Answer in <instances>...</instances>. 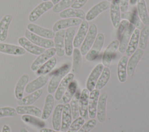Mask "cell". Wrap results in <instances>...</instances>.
Returning a JSON list of instances; mask_svg holds the SVG:
<instances>
[{
	"label": "cell",
	"mask_w": 149,
	"mask_h": 132,
	"mask_svg": "<svg viewBox=\"0 0 149 132\" xmlns=\"http://www.w3.org/2000/svg\"><path fill=\"white\" fill-rule=\"evenodd\" d=\"M74 74L72 73H68L61 81L59 84L55 93V98L57 101H59L63 94L66 91L69 83L73 80L74 79Z\"/></svg>",
	"instance_id": "23"
},
{
	"label": "cell",
	"mask_w": 149,
	"mask_h": 132,
	"mask_svg": "<svg viewBox=\"0 0 149 132\" xmlns=\"http://www.w3.org/2000/svg\"><path fill=\"white\" fill-rule=\"evenodd\" d=\"M56 58L55 57H52L49 58L47 62L42 64L36 71L35 74L37 76L47 75L55 67L56 64Z\"/></svg>",
	"instance_id": "39"
},
{
	"label": "cell",
	"mask_w": 149,
	"mask_h": 132,
	"mask_svg": "<svg viewBox=\"0 0 149 132\" xmlns=\"http://www.w3.org/2000/svg\"><path fill=\"white\" fill-rule=\"evenodd\" d=\"M54 105V98L51 94H48L45 99L44 105L42 111L41 118L42 120H47L50 116Z\"/></svg>",
	"instance_id": "34"
},
{
	"label": "cell",
	"mask_w": 149,
	"mask_h": 132,
	"mask_svg": "<svg viewBox=\"0 0 149 132\" xmlns=\"http://www.w3.org/2000/svg\"><path fill=\"white\" fill-rule=\"evenodd\" d=\"M56 54V49L55 47H51L45 50L42 53L38 56L32 63L30 68L33 71H36L42 64L47 62L49 58L54 57Z\"/></svg>",
	"instance_id": "8"
},
{
	"label": "cell",
	"mask_w": 149,
	"mask_h": 132,
	"mask_svg": "<svg viewBox=\"0 0 149 132\" xmlns=\"http://www.w3.org/2000/svg\"><path fill=\"white\" fill-rule=\"evenodd\" d=\"M89 94V91L87 88L83 89L80 93L79 100V114L84 119L88 118V104Z\"/></svg>",
	"instance_id": "11"
},
{
	"label": "cell",
	"mask_w": 149,
	"mask_h": 132,
	"mask_svg": "<svg viewBox=\"0 0 149 132\" xmlns=\"http://www.w3.org/2000/svg\"><path fill=\"white\" fill-rule=\"evenodd\" d=\"M27 29L38 36L50 39L54 38L55 34V32L53 30L42 27L34 23L28 24Z\"/></svg>",
	"instance_id": "16"
},
{
	"label": "cell",
	"mask_w": 149,
	"mask_h": 132,
	"mask_svg": "<svg viewBox=\"0 0 149 132\" xmlns=\"http://www.w3.org/2000/svg\"><path fill=\"white\" fill-rule=\"evenodd\" d=\"M144 54V50L141 49H137L130 56V57L127 61V75L129 76L132 77L134 75L136 68L137 64L141 60Z\"/></svg>",
	"instance_id": "10"
},
{
	"label": "cell",
	"mask_w": 149,
	"mask_h": 132,
	"mask_svg": "<svg viewBox=\"0 0 149 132\" xmlns=\"http://www.w3.org/2000/svg\"><path fill=\"white\" fill-rule=\"evenodd\" d=\"M129 23H130L128 21V20H127L126 19H122V20H120L119 27L118 28V32H117L118 37L119 38L120 37V36L122 35L123 32L126 29V28L129 25Z\"/></svg>",
	"instance_id": "48"
},
{
	"label": "cell",
	"mask_w": 149,
	"mask_h": 132,
	"mask_svg": "<svg viewBox=\"0 0 149 132\" xmlns=\"http://www.w3.org/2000/svg\"><path fill=\"white\" fill-rule=\"evenodd\" d=\"M18 43L26 51L34 55H40L45 50L44 48L34 44L24 36H21L18 39Z\"/></svg>",
	"instance_id": "15"
},
{
	"label": "cell",
	"mask_w": 149,
	"mask_h": 132,
	"mask_svg": "<svg viewBox=\"0 0 149 132\" xmlns=\"http://www.w3.org/2000/svg\"><path fill=\"white\" fill-rule=\"evenodd\" d=\"M82 20L78 18L62 19L56 21L52 26V30L55 32L58 31L64 30L72 27H76L81 24Z\"/></svg>",
	"instance_id": "9"
},
{
	"label": "cell",
	"mask_w": 149,
	"mask_h": 132,
	"mask_svg": "<svg viewBox=\"0 0 149 132\" xmlns=\"http://www.w3.org/2000/svg\"><path fill=\"white\" fill-rule=\"evenodd\" d=\"M40 132H63V131H56L55 130H52L49 128H42L40 129Z\"/></svg>",
	"instance_id": "51"
},
{
	"label": "cell",
	"mask_w": 149,
	"mask_h": 132,
	"mask_svg": "<svg viewBox=\"0 0 149 132\" xmlns=\"http://www.w3.org/2000/svg\"><path fill=\"white\" fill-rule=\"evenodd\" d=\"M43 93L42 89L37 90L31 93H30L29 95L23 97L21 100H18L17 104L19 105H29L34 103L42 95Z\"/></svg>",
	"instance_id": "38"
},
{
	"label": "cell",
	"mask_w": 149,
	"mask_h": 132,
	"mask_svg": "<svg viewBox=\"0 0 149 132\" xmlns=\"http://www.w3.org/2000/svg\"><path fill=\"white\" fill-rule=\"evenodd\" d=\"M59 16L62 19L78 18L81 20H84L86 14L85 12L80 9L68 8L60 12Z\"/></svg>",
	"instance_id": "31"
},
{
	"label": "cell",
	"mask_w": 149,
	"mask_h": 132,
	"mask_svg": "<svg viewBox=\"0 0 149 132\" xmlns=\"http://www.w3.org/2000/svg\"><path fill=\"white\" fill-rule=\"evenodd\" d=\"M70 68L71 64L68 62L64 64L54 72L47 87V91L49 94H52L55 92L61 81L69 73Z\"/></svg>",
	"instance_id": "1"
},
{
	"label": "cell",
	"mask_w": 149,
	"mask_h": 132,
	"mask_svg": "<svg viewBox=\"0 0 149 132\" xmlns=\"http://www.w3.org/2000/svg\"><path fill=\"white\" fill-rule=\"evenodd\" d=\"M97 125V120L93 118L90 119L83 124L77 132H89Z\"/></svg>",
	"instance_id": "47"
},
{
	"label": "cell",
	"mask_w": 149,
	"mask_h": 132,
	"mask_svg": "<svg viewBox=\"0 0 149 132\" xmlns=\"http://www.w3.org/2000/svg\"><path fill=\"white\" fill-rule=\"evenodd\" d=\"M16 111L17 114L20 115H29L35 116L38 118L41 117L42 111L41 110L33 105H18L16 107Z\"/></svg>",
	"instance_id": "30"
},
{
	"label": "cell",
	"mask_w": 149,
	"mask_h": 132,
	"mask_svg": "<svg viewBox=\"0 0 149 132\" xmlns=\"http://www.w3.org/2000/svg\"><path fill=\"white\" fill-rule=\"evenodd\" d=\"M97 27L94 24H91L88 27L86 36L81 43L80 53L82 56H86L93 45L97 35Z\"/></svg>",
	"instance_id": "2"
},
{
	"label": "cell",
	"mask_w": 149,
	"mask_h": 132,
	"mask_svg": "<svg viewBox=\"0 0 149 132\" xmlns=\"http://www.w3.org/2000/svg\"><path fill=\"white\" fill-rule=\"evenodd\" d=\"M54 4L51 1H43L36 6L30 13L28 19L30 22L33 23L38 19L44 13L52 9Z\"/></svg>",
	"instance_id": "4"
},
{
	"label": "cell",
	"mask_w": 149,
	"mask_h": 132,
	"mask_svg": "<svg viewBox=\"0 0 149 132\" xmlns=\"http://www.w3.org/2000/svg\"><path fill=\"white\" fill-rule=\"evenodd\" d=\"M129 3V0H120V2H119L120 10L122 13L127 11Z\"/></svg>",
	"instance_id": "50"
},
{
	"label": "cell",
	"mask_w": 149,
	"mask_h": 132,
	"mask_svg": "<svg viewBox=\"0 0 149 132\" xmlns=\"http://www.w3.org/2000/svg\"><path fill=\"white\" fill-rule=\"evenodd\" d=\"M24 35L32 43L44 49H49L54 46V41L38 36L29 31L27 29L24 32Z\"/></svg>",
	"instance_id": "5"
},
{
	"label": "cell",
	"mask_w": 149,
	"mask_h": 132,
	"mask_svg": "<svg viewBox=\"0 0 149 132\" xmlns=\"http://www.w3.org/2000/svg\"><path fill=\"white\" fill-rule=\"evenodd\" d=\"M77 89V82L76 80H72L69 85L66 91L63 94L60 102L62 104L69 103L75 94Z\"/></svg>",
	"instance_id": "35"
},
{
	"label": "cell",
	"mask_w": 149,
	"mask_h": 132,
	"mask_svg": "<svg viewBox=\"0 0 149 132\" xmlns=\"http://www.w3.org/2000/svg\"><path fill=\"white\" fill-rule=\"evenodd\" d=\"M138 0H129V3L131 5H133L137 3Z\"/></svg>",
	"instance_id": "53"
},
{
	"label": "cell",
	"mask_w": 149,
	"mask_h": 132,
	"mask_svg": "<svg viewBox=\"0 0 149 132\" xmlns=\"http://www.w3.org/2000/svg\"><path fill=\"white\" fill-rule=\"evenodd\" d=\"M43 1H49V0H42Z\"/></svg>",
	"instance_id": "57"
},
{
	"label": "cell",
	"mask_w": 149,
	"mask_h": 132,
	"mask_svg": "<svg viewBox=\"0 0 149 132\" xmlns=\"http://www.w3.org/2000/svg\"><path fill=\"white\" fill-rule=\"evenodd\" d=\"M76 32V27H72L66 30L64 37L65 53L68 56L72 54L73 50V39Z\"/></svg>",
	"instance_id": "17"
},
{
	"label": "cell",
	"mask_w": 149,
	"mask_h": 132,
	"mask_svg": "<svg viewBox=\"0 0 149 132\" xmlns=\"http://www.w3.org/2000/svg\"><path fill=\"white\" fill-rule=\"evenodd\" d=\"M80 92L76 91L72 99L70 101V107L71 109V113L72 115V119H76L79 117V100L80 97Z\"/></svg>",
	"instance_id": "43"
},
{
	"label": "cell",
	"mask_w": 149,
	"mask_h": 132,
	"mask_svg": "<svg viewBox=\"0 0 149 132\" xmlns=\"http://www.w3.org/2000/svg\"><path fill=\"white\" fill-rule=\"evenodd\" d=\"M74 1L75 0H61L54 5L52 10L54 13H60L72 6Z\"/></svg>",
	"instance_id": "44"
},
{
	"label": "cell",
	"mask_w": 149,
	"mask_h": 132,
	"mask_svg": "<svg viewBox=\"0 0 149 132\" xmlns=\"http://www.w3.org/2000/svg\"><path fill=\"white\" fill-rule=\"evenodd\" d=\"M128 57L126 55L121 57L117 65V76L120 83H124L127 79V64Z\"/></svg>",
	"instance_id": "27"
},
{
	"label": "cell",
	"mask_w": 149,
	"mask_h": 132,
	"mask_svg": "<svg viewBox=\"0 0 149 132\" xmlns=\"http://www.w3.org/2000/svg\"><path fill=\"white\" fill-rule=\"evenodd\" d=\"M60 1H61V0H51V2H52V3H53L54 5H55V4H56L57 3H58Z\"/></svg>",
	"instance_id": "55"
},
{
	"label": "cell",
	"mask_w": 149,
	"mask_h": 132,
	"mask_svg": "<svg viewBox=\"0 0 149 132\" xmlns=\"http://www.w3.org/2000/svg\"><path fill=\"white\" fill-rule=\"evenodd\" d=\"M63 105L62 104H58L54 109L52 116V125L54 130L60 131L61 126L62 113Z\"/></svg>",
	"instance_id": "36"
},
{
	"label": "cell",
	"mask_w": 149,
	"mask_h": 132,
	"mask_svg": "<svg viewBox=\"0 0 149 132\" xmlns=\"http://www.w3.org/2000/svg\"><path fill=\"white\" fill-rule=\"evenodd\" d=\"M108 95L107 93H102L100 96L97 107L96 116L100 123H104L106 119V107Z\"/></svg>",
	"instance_id": "22"
},
{
	"label": "cell",
	"mask_w": 149,
	"mask_h": 132,
	"mask_svg": "<svg viewBox=\"0 0 149 132\" xmlns=\"http://www.w3.org/2000/svg\"><path fill=\"white\" fill-rule=\"evenodd\" d=\"M85 122V119L82 117H79L71 123L67 132H77Z\"/></svg>",
	"instance_id": "45"
},
{
	"label": "cell",
	"mask_w": 149,
	"mask_h": 132,
	"mask_svg": "<svg viewBox=\"0 0 149 132\" xmlns=\"http://www.w3.org/2000/svg\"><path fill=\"white\" fill-rule=\"evenodd\" d=\"M17 115L16 109L11 107H3L0 108V118L4 117L15 116Z\"/></svg>",
	"instance_id": "46"
},
{
	"label": "cell",
	"mask_w": 149,
	"mask_h": 132,
	"mask_svg": "<svg viewBox=\"0 0 149 132\" xmlns=\"http://www.w3.org/2000/svg\"><path fill=\"white\" fill-rule=\"evenodd\" d=\"M103 68V64L99 63L93 69L92 71L90 74L86 82V87L89 91H91L95 89V85L102 71Z\"/></svg>",
	"instance_id": "13"
},
{
	"label": "cell",
	"mask_w": 149,
	"mask_h": 132,
	"mask_svg": "<svg viewBox=\"0 0 149 132\" xmlns=\"http://www.w3.org/2000/svg\"><path fill=\"white\" fill-rule=\"evenodd\" d=\"M139 35H140V30L135 28L134 30L131 38L128 43L126 50L125 51L126 56H130L137 49V46L139 45Z\"/></svg>",
	"instance_id": "32"
},
{
	"label": "cell",
	"mask_w": 149,
	"mask_h": 132,
	"mask_svg": "<svg viewBox=\"0 0 149 132\" xmlns=\"http://www.w3.org/2000/svg\"><path fill=\"white\" fill-rule=\"evenodd\" d=\"M29 80V76L26 74L22 75L17 80L15 87V96L17 100H20L23 97L24 91Z\"/></svg>",
	"instance_id": "28"
},
{
	"label": "cell",
	"mask_w": 149,
	"mask_h": 132,
	"mask_svg": "<svg viewBox=\"0 0 149 132\" xmlns=\"http://www.w3.org/2000/svg\"><path fill=\"white\" fill-rule=\"evenodd\" d=\"M65 31L61 30L56 32L54 36V46L56 49V54L58 57H63L65 53V45H64V37Z\"/></svg>",
	"instance_id": "24"
},
{
	"label": "cell",
	"mask_w": 149,
	"mask_h": 132,
	"mask_svg": "<svg viewBox=\"0 0 149 132\" xmlns=\"http://www.w3.org/2000/svg\"><path fill=\"white\" fill-rule=\"evenodd\" d=\"M100 90L94 89L89 94L88 104V117L91 119L95 118L97 112V107L100 97Z\"/></svg>",
	"instance_id": "14"
},
{
	"label": "cell",
	"mask_w": 149,
	"mask_h": 132,
	"mask_svg": "<svg viewBox=\"0 0 149 132\" xmlns=\"http://www.w3.org/2000/svg\"><path fill=\"white\" fill-rule=\"evenodd\" d=\"M0 52L12 56H22L24 54L26 51L22 46L0 42Z\"/></svg>",
	"instance_id": "19"
},
{
	"label": "cell",
	"mask_w": 149,
	"mask_h": 132,
	"mask_svg": "<svg viewBox=\"0 0 149 132\" xmlns=\"http://www.w3.org/2000/svg\"><path fill=\"white\" fill-rule=\"evenodd\" d=\"M119 41L118 39H114L106 47L102 58V64L104 66L108 67L111 65L113 56L119 47Z\"/></svg>",
	"instance_id": "6"
},
{
	"label": "cell",
	"mask_w": 149,
	"mask_h": 132,
	"mask_svg": "<svg viewBox=\"0 0 149 132\" xmlns=\"http://www.w3.org/2000/svg\"><path fill=\"white\" fill-rule=\"evenodd\" d=\"M110 2L108 1H102L93 6L86 13L85 19L86 21H92L100 14L108 10L110 7Z\"/></svg>",
	"instance_id": "7"
},
{
	"label": "cell",
	"mask_w": 149,
	"mask_h": 132,
	"mask_svg": "<svg viewBox=\"0 0 149 132\" xmlns=\"http://www.w3.org/2000/svg\"><path fill=\"white\" fill-rule=\"evenodd\" d=\"M111 76V71L108 67H104L102 71L97 82L95 88L98 90L102 89L108 83Z\"/></svg>",
	"instance_id": "40"
},
{
	"label": "cell",
	"mask_w": 149,
	"mask_h": 132,
	"mask_svg": "<svg viewBox=\"0 0 149 132\" xmlns=\"http://www.w3.org/2000/svg\"><path fill=\"white\" fill-rule=\"evenodd\" d=\"M12 19L13 16L12 14H6L0 20V41H5L6 39L9 27Z\"/></svg>",
	"instance_id": "29"
},
{
	"label": "cell",
	"mask_w": 149,
	"mask_h": 132,
	"mask_svg": "<svg viewBox=\"0 0 149 132\" xmlns=\"http://www.w3.org/2000/svg\"><path fill=\"white\" fill-rule=\"evenodd\" d=\"M72 115L71 113V109L70 104H65L63 105L62 118H61V131L66 132L72 123Z\"/></svg>",
	"instance_id": "26"
},
{
	"label": "cell",
	"mask_w": 149,
	"mask_h": 132,
	"mask_svg": "<svg viewBox=\"0 0 149 132\" xmlns=\"http://www.w3.org/2000/svg\"><path fill=\"white\" fill-rule=\"evenodd\" d=\"M2 132H11L10 127L7 124H4L2 129Z\"/></svg>",
	"instance_id": "52"
},
{
	"label": "cell",
	"mask_w": 149,
	"mask_h": 132,
	"mask_svg": "<svg viewBox=\"0 0 149 132\" xmlns=\"http://www.w3.org/2000/svg\"><path fill=\"white\" fill-rule=\"evenodd\" d=\"M88 0H75L72 5V8L80 9L87 3Z\"/></svg>",
	"instance_id": "49"
},
{
	"label": "cell",
	"mask_w": 149,
	"mask_h": 132,
	"mask_svg": "<svg viewBox=\"0 0 149 132\" xmlns=\"http://www.w3.org/2000/svg\"><path fill=\"white\" fill-rule=\"evenodd\" d=\"M136 3L138 15L141 22L144 25H149V14L145 0H138Z\"/></svg>",
	"instance_id": "33"
},
{
	"label": "cell",
	"mask_w": 149,
	"mask_h": 132,
	"mask_svg": "<svg viewBox=\"0 0 149 132\" xmlns=\"http://www.w3.org/2000/svg\"><path fill=\"white\" fill-rule=\"evenodd\" d=\"M107 1H109L110 2H112L113 0H107Z\"/></svg>",
	"instance_id": "56"
},
{
	"label": "cell",
	"mask_w": 149,
	"mask_h": 132,
	"mask_svg": "<svg viewBox=\"0 0 149 132\" xmlns=\"http://www.w3.org/2000/svg\"><path fill=\"white\" fill-rule=\"evenodd\" d=\"M49 79L48 75L38 76L37 78L28 83L25 87V91L27 93H31L44 87L47 83Z\"/></svg>",
	"instance_id": "12"
},
{
	"label": "cell",
	"mask_w": 149,
	"mask_h": 132,
	"mask_svg": "<svg viewBox=\"0 0 149 132\" xmlns=\"http://www.w3.org/2000/svg\"><path fill=\"white\" fill-rule=\"evenodd\" d=\"M135 27L132 23H129V25L123 32L120 37L119 38V52L120 53H124L126 50L128 43L131 38V36L135 30Z\"/></svg>",
	"instance_id": "18"
},
{
	"label": "cell",
	"mask_w": 149,
	"mask_h": 132,
	"mask_svg": "<svg viewBox=\"0 0 149 132\" xmlns=\"http://www.w3.org/2000/svg\"><path fill=\"white\" fill-rule=\"evenodd\" d=\"M105 36L103 33L97 34L95 41L86 55V59L88 61L94 60L100 54L104 43Z\"/></svg>",
	"instance_id": "3"
},
{
	"label": "cell",
	"mask_w": 149,
	"mask_h": 132,
	"mask_svg": "<svg viewBox=\"0 0 149 132\" xmlns=\"http://www.w3.org/2000/svg\"><path fill=\"white\" fill-rule=\"evenodd\" d=\"M88 27L89 26L87 21L83 20L80 24V27L76 35L74 37L73 43V47H74L75 48H77L81 45L86 36Z\"/></svg>",
	"instance_id": "25"
},
{
	"label": "cell",
	"mask_w": 149,
	"mask_h": 132,
	"mask_svg": "<svg viewBox=\"0 0 149 132\" xmlns=\"http://www.w3.org/2000/svg\"><path fill=\"white\" fill-rule=\"evenodd\" d=\"M149 37V25H145L140 31L139 46L140 49H146Z\"/></svg>",
	"instance_id": "42"
},
{
	"label": "cell",
	"mask_w": 149,
	"mask_h": 132,
	"mask_svg": "<svg viewBox=\"0 0 149 132\" xmlns=\"http://www.w3.org/2000/svg\"><path fill=\"white\" fill-rule=\"evenodd\" d=\"M73 62L72 71L73 74H78L82 66V55L80 51L77 48H74L73 50Z\"/></svg>",
	"instance_id": "37"
},
{
	"label": "cell",
	"mask_w": 149,
	"mask_h": 132,
	"mask_svg": "<svg viewBox=\"0 0 149 132\" xmlns=\"http://www.w3.org/2000/svg\"><path fill=\"white\" fill-rule=\"evenodd\" d=\"M120 17L122 18L123 19H126L128 20V21L130 23H132V24H133L135 28H136L139 30H141L144 27V24L141 22L138 15L136 8H134V9L132 11L122 13L120 15Z\"/></svg>",
	"instance_id": "20"
},
{
	"label": "cell",
	"mask_w": 149,
	"mask_h": 132,
	"mask_svg": "<svg viewBox=\"0 0 149 132\" xmlns=\"http://www.w3.org/2000/svg\"><path fill=\"white\" fill-rule=\"evenodd\" d=\"M120 0H113L110 4V17L114 28H118L120 22Z\"/></svg>",
	"instance_id": "21"
},
{
	"label": "cell",
	"mask_w": 149,
	"mask_h": 132,
	"mask_svg": "<svg viewBox=\"0 0 149 132\" xmlns=\"http://www.w3.org/2000/svg\"><path fill=\"white\" fill-rule=\"evenodd\" d=\"M21 119L26 124H29L38 128H43L45 126V122L40 119L38 117L29 115H23L21 117Z\"/></svg>",
	"instance_id": "41"
},
{
	"label": "cell",
	"mask_w": 149,
	"mask_h": 132,
	"mask_svg": "<svg viewBox=\"0 0 149 132\" xmlns=\"http://www.w3.org/2000/svg\"><path fill=\"white\" fill-rule=\"evenodd\" d=\"M19 132H29V131L24 127H22L20 129Z\"/></svg>",
	"instance_id": "54"
}]
</instances>
